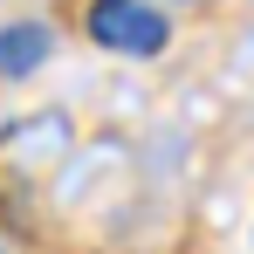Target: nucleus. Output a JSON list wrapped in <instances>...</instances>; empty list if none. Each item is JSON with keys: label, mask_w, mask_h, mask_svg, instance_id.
<instances>
[{"label": "nucleus", "mask_w": 254, "mask_h": 254, "mask_svg": "<svg viewBox=\"0 0 254 254\" xmlns=\"http://www.w3.org/2000/svg\"><path fill=\"white\" fill-rule=\"evenodd\" d=\"M89 42L117 48V55H158L172 42V28L151 0H96L89 7Z\"/></svg>", "instance_id": "f257e3e1"}, {"label": "nucleus", "mask_w": 254, "mask_h": 254, "mask_svg": "<svg viewBox=\"0 0 254 254\" xmlns=\"http://www.w3.org/2000/svg\"><path fill=\"white\" fill-rule=\"evenodd\" d=\"M42 62H48V28H42V21L0 28V76H35Z\"/></svg>", "instance_id": "f03ea898"}, {"label": "nucleus", "mask_w": 254, "mask_h": 254, "mask_svg": "<svg viewBox=\"0 0 254 254\" xmlns=\"http://www.w3.org/2000/svg\"><path fill=\"white\" fill-rule=\"evenodd\" d=\"M0 254H7V248H0Z\"/></svg>", "instance_id": "7ed1b4c3"}]
</instances>
